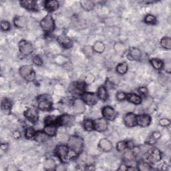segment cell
I'll use <instances>...</instances> for the list:
<instances>
[{"label":"cell","mask_w":171,"mask_h":171,"mask_svg":"<svg viewBox=\"0 0 171 171\" xmlns=\"http://www.w3.org/2000/svg\"><path fill=\"white\" fill-rule=\"evenodd\" d=\"M44 167L45 170H52L56 169V163L54 162V160L51 158H48L46 159L44 163Z\"/></svg>","instance_id":"1f68e13d"},{"label":"cell","mask_w":171,"mask_h":171,"mask_svg":"<svg viewBox=\"0 0 171 171\" xmlns=\"http://www.w3.org/2000/svg\"><path fill=\"white\" fill-rule=\"evenodd\" d=\"M103 117L108 120H114L116 118L117 112L113 108L109 106H104L102 110Z\"/></svg>","instance_id":"ba28073f"},{"label":"cell","mask_w":171,"mask_h":171,"mask_svg":"<svg viewBox=\"0 0 171 171\" xmlns=\"http://www.w3.org/2000/svg\"><path fill=\"white\" fill-rule=\"evenodd\" d=\"M128 64L126 63V62H122V63L119 64L116 66V72L118 74L120 75H124L125 74L126 72H128Z\"/></svg>","instance_id":"4dcf8cb0"},{"label":"cell","mask_w":171,"mask_h":171,"mask_svg":"<svg viewBox=\"0 0 171 171\" xmlns=\"http://www.w3.org/2000/svg\"><path fill=\"white\" fill-rule=\"evenodd\" d=\"M127 95L123 92H118L116 94V99L118 101H123L126 98Z\"/></svg>","instance_id":"7dc6e473"},{"label":"cell","mask_w":171,"mask_h":171,"mask_svg":"<svg viewBox=\"0 0 171 171\" xmlns=\"http://www.w3.org/2000/svg\"><path fill=\"white\" fill-rule=\"evenodd\" d=\"M85 170H95V167H94V166H93V165H88V166H86V167L85 168Z\"/></svg>","instance_id":"11a10c76"},{"label":"cell","mask_w":171,"mask_h":171,"mask_svg":"<svg viewBox=\"0 0 171 171\" xmlns=\"http://www.w3.org/2000/svg\"><path fill=\"white\" fill-rule=\"evenodd\" d=\"M170 123V121L167 118H162L159 120V124L162 126H168Z\"/></svg>","instance_id":"681fc988"},{"label":"cell","mask_w":171,"mask_h":171,"mask_svg":"<svg viewBox=\"0 0 171 171\" xmlns=\"http://www.w3.org/2000/svg\"><path fill=\"white\" fill-rule=\"evenodd\" d=\"M98 95L92 92H84L82 95V100L88 105H94L98 101Z\"/></svg>","instance_id":"52a82bcc"},{"label":"cell","mask_w":171,"mask_h":171,"mask_svg":"<svg viewBox=\"0 0 171 171\" xmlns=\"http://www.w3.org/2000/svg\"><path fill=\"white\" fill-rule=\"evenodd\" d=\"M19 74L28 82H32L35 80V73L32 66L24 65L22 66L19 68Z\"/></svg>","instance_id":"3957f363"},{"label":"cell","mask_w":171,"mask_h":171,"mask_svg":"<svg viewBox=\"0 0 171 171\" xmlns=\"http://www.w3.org/2000/svg\"><path fill=\"white\" fill-rule=\"evenodd\" d=\"M40 26L45 33L50 34L55 29V23L51 15H48L41 20Z\"/></svg>","instance_id":"277c9868"},{"label":"cell","mask_w":171,"mask_h":171,"mask_svg":"<svg viewBox=\"0 0 171 171\" xmlns=\"http://www.w3.org/2000/svg\"><path fill=\"white\" fill-rule=\"evenodd\" d=\"M152 102H153V100H152V99L151 98H149V97L145 98V99L142 102L143 106H145V108L149 107L152 104Z\"/></svg>","instance_id":"c3c4849f"},{"label":"cell","mask_w":171,"mask_h":171,"mask_svg":"<svg viewBox=\"0 0 171 171\" xmlns=\"http://www.w3.org/2000/svg\"><path fill=\"white\" fill-rule=\"evenodd\" d=\"M55 152L61 161L64 163L70 161L71 160L75 158L77 156L75 152L68 147V145L64 144H60L57 147Z\"/></svg>","instance_id":"6da1fadb"},{"label":"cell","mask_w":171,"mask_h":171,"mask_svg":"<svg viewBox=\"0 0 171 171\" xmlns=\"http://www.w3.org/2000/svg\"><path fill=\"white\" fill-rule=\"evenodd\" d=\"M1 149L3 151H7L8 149V143H4L1 145Z\"/></svg>","instance_id":"db71d44e"},{"label":"cell","mask_w":171,"mask_h":171,"mask_svg":"<svg viewBox=\"0 0 171 171\" xmlns=\"http://www.w3.org/2000/svg\"><path fill=\"white\" fill-rule=\"evenodd\" d=\"M68 147L75 152L77 155L80 154L84 148V141L82 138L77 136H72L69 138Z\"/></svg>","instance_id":"7a4b0ae2"},{"label":"cell","mask_w":171,"mask_h":171,"mask_svg":"<svg viewBox=\"0 0 171 171\" xmlns=\"http://www.w3.org/2000/svg\"><path fill=\"white\" fill-rule=\"evenodd\" d=\"M44 132L49 136H54L57 132L56 124H48L45 125L44 128Z\"/></svg>","instance_id":"603a6c76"},{"label":"cell","mask_w":171,"mask_h":171,"mask_svg":"<svg viewBox=\"0 0 171 171\" xmlns=\"http://www.w3.org/2000/svg\"><path fill=\"white\" fill-rule=\"evenodd\" d=\"M35 133H36V132L35 131L34 128L32 127H29V128H28L26 130H25V136L27 139H29V140L32 139V138H34Z\"/></svg>","instance_id":"f35d334b"},{"label":"cell","mask_w":171,"mask_h":171,"mask_svg":"<svg viewBox=\"0 0 171 171\" xmlns=\"http://www.w3.org/2000/svg\"><path fill=\"white\" fill-rule=\"evenodd\" d=\"M84 128L86 131H92L94 129V122L90 119H87L83 123Z\"/></svg>","instance_id":"d6a6232c"},{"label":"cell","mask_w":171,"mask_h":171,"mask_svg":"<svg viewBox=\"0 0 171 171\" xmlns=\"http://www.w3.org/2000/svg\"><path fill=\"white\" fill-rule=\"evenodd\" d=\"M128 148V142L126 141H120L117 143L116 149L119 152H121Z\"/></svg>","instance_id":"ab89813d"},{"label":"cell","mask_w":171,"mask_h":171,"mask_svg":"<svg viewBox=\"0 0 171 171\" xmlns=\"http://www.w3.org/2000/svg\"><path fill=\"white\" fill-rule=\"evenodd\" d=\"M20 5L25 9L29 10V11L36 10L38 8L37 2L34 1V0H24V1H21Z\"/></svg>","instance_id":"e0dca14e"},{"label":"cell","mask_w":171,"mask_h":171,"mask_svg":"<svg viewBox=\"0 0 171 171\" xmlns=\"http://www.w3.org/2000/svg\"><path fill=\"white\" fill-rule=\"evenodd\" d=\"M94 80H95L94 76L92 74H87L85 77L84 83L87 85H89V84H92V83L94 82Z\"/></svg>","instance_id":"7bdbcfd3"},{"label":"cell","mask_w":171,"mask_h":171,"mask_svg":"<svg viewBox=\"0 0 171 171\" xmlns=\"http://www.w3.org/2000/svg\"><path fill=\"white\" fill-rule=\"evenodd\" d=\"M24 116L32 122H36L38 120V112L35 107H30L25 111Z\"/></svg>","instance_id":"9c48e42d"},{"label":"cell","mask_w":171,"mask_h":171,"mask_svg":"<svg viewBox=\"0 0 171 171\" xmlns=\"http://www.w3.org/2000/svg\"><path fill=\"white\" fill-rule=\"evenodd\" d=\"M160 136H161V134H160V133L159 132H154L152 133V137L153 138L154 140H158L160 138Z\"/></svg>","instance_id":"816d5d0a"},{"label":"cell","mask_w":171,"mask_h":171,"mask_svg":"<svg viewBox=\"0 0 171 171\" xmlns=\"http://www.w3.org/2000/svg\"><path fill=\"white\" fill-rule=\"evenodd\" d=\"M126 98H128V101L134 104H140L142 102L141 97L136 94H128Z\"/></svg>","instance_id":"4316f807"},{"label":"cell","mask_w":171,"mask_h":171,"mask_svg":"<svg viewBox=\"0 0 171 171\" xmlns=\"http://www.w3.org/2000/svg\"><path fill=\"white\" fill-rule=\"evenodd\" d=\"M83 52L87 56H92L94 54V51L93 50L92 46L91 45H85L84 48H83Z\"/></svg>","instance_id":"60d3db41"},{"label":"cell","mask_w":171,"mask_h":171,"mask_svg":"<svg viewBox=\"0 0 171 171\" xmlns=\"http://www.w3.org/2000/svg\"><path fill=\"white\" fill-rule=\"evenodd\" d=\"M74 87L75 88L78 90L79 92H84L85 90V87H86V84L84 82H76L74 84Z\"/></svg>","instance_id":"b9f144b4"},{"label":"cell","mask_w":171,"mask_h":171,"mask_svg":"<svg viewBox=\"0 0 171 171\" xmlns=\"http://www.w3.org/2000/svg\"><path fill=\"white\" fill-rule=\"evenodd\" d=\"M84 102L82 99H76L74 102V111L76 114H82L85 111Z\"/></svg>","instance_id":"ac0fdd59"},{"label":"cell","mask_w":171,"mask_h":171,"mask_svg":"<svg viewBox=\"0 0 171 171\" xmlns=\"http://www.w3.org/2000/svg\"><path fill=\"white\" fill-rule=\"evenodd\" d=\"M74 117L69 115H64L58 117V124L63 126H70L74 123Z\"/></svg>","instance_id":"4fadbf2b"},{"label":"cell","mask_w":171,"mask_h":171,"mask_svg":"<svg viewBox=\"0 0 171 171\" xmlns=\"http://www.w3.org/2000/svg\"><path fill=\"white\" fill-rule=\"evenodd\" d=\"M94 129L98 132H104L108 128V122L104 118H100L94 121Z\"/></svg>","instance_id":"8fae6325"},{"label":"cell","mask_w":171,"mask_h":171,"mask_svg":"<svg viewBox=\"0 0 171 171\" xmlns=\"http://www.w3.org/2000/svg\"><path fill=\"white\" fill-rule=\"evenodd\" d=\"M124 122L127 127L132 128L136 125V116L132 112H128L124 117Z\"/></svg>","instance_id":"7c38bea8"},{"label":"cell","mask_w":171,"mask_h":171,"mask_svg":"<svg viewBox=\"0 0 171 171\" xmlns=\"http://www.w3.org/2000/svg\"><path fill=\"white\" fill-rule=\"evenodd\" d=\"M58 43L66 49H69L72 46V41L65 34H61L58 37Z\"/></svg>","instance_id":"9a60e30c"},{"label":"cell","mask_w":171,"mask_h":171,"mask_svg":"<svg viewBox=\"0 0 171 171\" xmlns=\"http://www.w3.org/2000/svg\"><path fill=\"white\" fill-rule=\"evenodd\" d=\"M58 117H56L55 116H48L44 120V123L45 125H48V124H58Z\"/></svg>","instance_id":"d590c367"},{"label":"cell","mask_w":171,"mask_h":171,"mask_svg":"<svg viewBox=\"0 0 171 171\" xmlns=\"http://www.w3.org/2000/svg\"><path fill=\"white\" fill-rule=\"evenodd\" d=\"M13 24L15 27L19 28H24L27 26L28 19L24 16L15 17L13 19Z\"/></svg>","instance_id":"d6986e66"},{"label":"cell","mask_w":171,"mask_h":171,"mask_svg":"<svg viewBox=\"0 0 171 171\" xmlns=\"http://www.w3.org/2000/svg\"><path fill=\"white\" fill-rule=\"evenodd\" d=\"M137 167H138V170H141V171H148L150 170H151V164L147 162H144V161L140 162L138 164Z\"/></svg>","instance_id":"8d00e7d4"},{"label":"cell","mask_w":171,"mask_h":171,"mask_svg":"<svg viewBox=\"0 0 171 171\" xmlns=\"http://www.w3.org/2000/svg\"><path fill=\"white\" fill-rule=\"evenodd\" d=\"M124 159L127 160V161H132L136 158L135 154L133 152L132 150H129V151H126L124 153Z\"/></svg>","instance_id":"836d02e7"},{"label":"cell","mask_w":171,"mask_h":171,"mask_svg":"<svg viewBox=\"0 0 171 171\" xmlns=\"http://www.w3.org/2000/svg\"><path fill=\"white\" fill-rule=\"evenodd\" d=\"M38 108L41 111H49L51 108V103L44 96H40L38 98Z\"/></svg>","instance_id":"30bf717a"},{"label":"cell","mask_w":171,"mask_h":171,"mask_svg":"<svg viewBox=\"0 0 171 171\" xmlns=\"http://www.w3.org/2000/svg\"><path fill=\"white\" fill-rule=\"evenodd\" d=\"M98 98H100L102 100H106L108 99V92L105 86H100L99 88H98Z\"/></svg>","instance_id":"83f0119b"},{"label":"cell","mask_w":171,"mask_h":171,"mask_svg":"<svg viewBox=\"0 0 171 171\" xmlns=\"http://www.w3.org/2000/svg\"><path fill=\"white\" fill-rule=\"evenodd\" d=\"M98 146L104 152H110L113 148L112 143L107 138H102L100 140Z\"/></svg>","instance_id":"2e32d148"},{"label":"cell","mask_w":171,"mask_h":171,"mask_svg":"<svg viewBox=\"0 0 171 171\" xmlns=\"http://www.w3.org/2000/svg\"><path fill=\"white\" fill-rule=\"evenodd\" d=\"M33 63L38 66H41L43 64V61L41 60L40 56H35L33 58Z\"/></svg>","instance_id":"bcb514c9"},{"label":"cell","mask_w":171,"mask_h":171,"mask_svg":"<svg viewBox=\"0 0 171 171\" xmlns=\"http://www.w3.org/2000/svg\"><path fill=\"white\" fill-rule=\"evenodd\" d=\"M11 28V25L8 22V21H2L1 22V29L3 31H5V32H6V31H9Z\"/></svg>","instance_id":"f6af8a7d"},{"label":"cell","mask_w":171,"mask_h":171,"mask_svg":"<svg viewBox=\"0 0 171 171\" xmlns=\"http://www.w3.org/2000/svg\"><path fill=\"white\" fill-rule=\"evenodd\" d=\"M13 136L15 139H19L20 137H21V134L19 131H14L13 133Z\"/></svg>","instance_id":"f5cc1de1"},{"label":"cell","mask_w":171,"mask_h":171,"mask_svg":"<svg viewBox=\"0 0 171 171\" xmlns=\"http://www.w3.org/2000/svg\"><path fill=\"white\" fill-rule=\"evenodd\" d=\"M19 50L20 53L24 56H29L33 52L34 46L26 40H22L19 43Z\"/></svg>","instance_id":"8992f818"},{"label":"cell","mask_w":171,"mask_h":171,"mask_svg":"<svg viewBox=\"0 0 171 171\" xmlns=\"http://www.w3.org/2000/svg\"><path fill=\"white\" fill-rule=\"evenodd\" d=\"M114 50H115V52L117 54L122 56L125 54L126 51V45L122 42H116L114 45Z\"/></svg>","instance_id":"cb8c5ba5"},{"label":"cell","mask_w":171,"mask_h":171,"mask_svg":"<svg viewBox=\"0 0 171 171\" xmlns=\"http://www.w3.org/2000/svg\"><path fill=\"white\" fill-rule=\"evenodd\" d=\"M93 50L96 53L98 54H102L105 50V45L102 41H96L94 43V44L92 46Z\"/></svg>","instance_id":"f1b7e54d"},{"label":"cell","mask_w":171,"mask_h":171,"mask_svg":"<svg viewBox=\"0 0 171 171\" xmlns=\"http://www.w3.org/2000/svg\"><path fill=\"white\" fill-rule=\"evenodd\" d=\"M150 62H151V65L153 66V68L156 70H160L163 69V68L164 67L163 61L160 59L152 58L151 60H150Z\"/></svg>","instance_id":"f546056e"},{"label":"cell","mask_w":171,"mask_h":171,"mask_svg":"<svg viewBox=\"0 0 171 171\" xmlns=\"http://www.w3.org/2000/svg\"><path fill=\"white\" fill-rule=\"evenodd\" d=\"M160 45L165 49H170L171 48V40L169 37H164L160 40Z\"/></svg>","instance_id":"e575fe53"},{"label":"cell","mask_w":171,"mask_h":171,"mask_svg":"<svg viewBox=\"0 0 171 171\" xmlns=\"http://www.w3.org/2000/svg\"><path fill=\"white\" fill-rule=\"evenodd\" d=\"M118 170H128V167H127V166H126L125 164H122L121 166H120V167H119Z\"/></svg>","instance_id":"9f6ffc18"},{"label":"cell","mask_w":171,"mask_h":171,"mask_svg":"<svg viewBox=\"0 0 171 171\" xmlns=\"http://www.w3.org/2000/svg\"><path fill=\"white\" fill-rule=\"evenodd\" d=\"M151 122V117L148 115H141L136 116V124L140 126L147 127Z\"/></svg>","instance_id":"5bb4252c"},{"label":"cell","mask_w":171,"mask_h":171,"mask_svg":"<svg viewBox=\"0 0 171 171\" xmlns=\"http://www.w3.org/2000/svg\"><path fill=\"white\" fill-rule=\"evenodd\" d=\"M1 108L2 111L5 114V115H9L11 112L12 109V103L9 100L4 98V99L2 102L1 104Z\"/></svg>","instance_id":"7402d4cb"},{"label":"cell","mask_w":171,"mask_h":171,"mask_svg":"<svg viewBox=\"0 0 171 171\" xmlns=\"http://www.w3.org/2000/svg\"><path fill=\"white\" fill-rule=\"evenodd\" d=\"M144 21L145 23H147L148 24L154 25V24H157V18H156V17L154 16V15H153L152 14L147 15L144 18Z\"/></svg>","instance_id":"74e56055"},{"label":"cell","mask_w":171,"mask_h":171,"mask_svg":"<svg viewBox=\"0 0 171 171\" xmlns=\"http://www.w3.org/2000/svg\"><path fill=\"white\" fill-rule=\"evenodd\" d=\"M138 92L141 95L144 96H146L148 94V89L146 87H141L138 89Z\"/></svg>","instance_id":"f907efd6"},{"label":"cell","mask_w":171,"mask_h":171,"mask_svg":"<svg viewBox=\"0 0 171 171\" xmlns=\"http://www.w3.org/2000/svg\"><path fill=\"white\" fill-rule=\"evenodd\" d=\"M147 158L150 163H157L162 158V154L160 150L158 148H152L149 150V151L146 153Z\"/></svg>","instance_id":"5b68a950"},{"label":"cell","mask_w":171,"mask_h":171,"mask_svg":"<svg viewBox=\"0 0 171 171\" xmlns=\"http://www.w3.org/2000/svg\"><path fill=\"white\" fill-rule=\"evenodd\" d=\"M81 7L87 12H90L91 10L94 8L95 4L92 1H90V0H82L80 2Z\"/></svg>","instance_id":"d4e9b609"},{"label":"cell","mask_w":171,"mask_h":171,"mask_svg":"<svg viewBox=\"0 0 171 171\" xmlns=\"http://www.w3.org/2000/svg\"><path fill=\"white\" fill-rule=\"evenodd\" d=\"M57 138H58V141H60V142H68V140H69V137L66 134L64 133H60L58 134V136H57Z\"/></svg>","instance_id":"ee69618b"},{"label":"cell","mask_w":171,"mask_h":171,"mask_svg":"<svg viewBox=\"0 0 171 171\" xmlns=\"http://www.w3.org/2000/svg\"><path fill=\"white\" fill-rule=\"evenodd\" d=\"M48 137L49 136L47 135L44 132L38 131L36 132L35 134L34 140L38 143H44L46 141H48Z\"/></svg>","instance_id":"44dd1931"},{"label":"cell","mask_w":171,"mask_h":171,"mask_svg":"<svg viewBox=\"0 0 171 171\" xmlns=\"http://www.w3.org/2000/svg\"><path fill=\"white\" fill-rule=\"evenodd\" d=\"M59 3L56 0H51V1H46L45 2V8L48 12H54L58 9L59 8Z\"/></svg>","instance_id":"ffe728a7"},{"label":"cell","mask_w":171,"mask_h":171,"mask_svg":"<svg viewBox=\"0 0 171 171\" xmlns=\"http://www.w3.org/2000/svg\"><path fill=\"white\" fill-rule=\"evenodd\" d=\"M129 55L134 60H139L142 57L141 51L136 48H132L129 51Z\"/></svg>","instance_id":"484cf974"}]
</instances>
